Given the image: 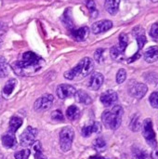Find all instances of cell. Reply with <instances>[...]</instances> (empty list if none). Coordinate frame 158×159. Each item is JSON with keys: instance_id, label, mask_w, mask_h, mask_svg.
<instances>
[{"instance_id": "1", "label": "cell", "mask_w": 158, "mask_h": 159, "mask_svg": "<svg viewBox=\"0 0 158 159\" xmlns=\"http://www.w3.org/2000/svg\"><path fill=\"white\" fill-rule=\"evenodd\" d=\"M43 60L32 51L23 53L20 61H17L11 64L14 73L20 76L32 75L38 72L42 67Z\"/></svg>"}, {"instance_id": "2", "label": "cell", "mask_w": 158, "mask_h": 159, "mask_svg": "<svg viewBox=\"0 0 158 159\" xmlns=\"http://www.w3.org/2000/svg\"><path fill=\"white\" fill-rule=\"evenodd\" d=\"M94 69L93 61L88 58H83L74 68L69 70L64 74V77L69 80H74L76 78H83L88 75Z\"/></svg>"}, {"instance_id": "3", "label": "cell", "mask_w": 158, "mask_h": 159, "mask_svg": "<svg viewBox=\"0 0 158 159\" xmlns=\"http://www.w3.org/2000/svg\"><path fill=\"white\" fill-rule=\"evenodd\" d=\"M124 110L120 105L114 106L111 110H106L102 115V120L103 125L110 129H117L122 122V116Z\"/></svg>"}, {"instance_id": "4", "label": "cell", "mask_w": 158, "mask_h": 159, "mask_svg": "<svg viewBox=\"0 0 158 159\" xmlns=\"http://www.w3.org/2000/svg\"><path fill=\"white\" fill-rule=\"evenodd\" d=\"M74 132L70 127L63 128L60 132V146L63 152H67L71 149L74 141Z\"/></svg>"}, {"instance_id": "5", "label": "cell", "mask_w": 158, "mask_h": 159, "mask_svg": "<svg viewBox=\"0 0 158 159\" xmlns=\"http://www.w3.org/2000/svg\"><path fill=\"white\" fill-rule=\"evenodd\" d=\"M142 134L146 142L151 145L152 147H156L157 143H156V133L153 129V123L150 118H147L143 121L142 124Z\"/></svg>"}, {"instance_id": "6", "label": "cell", "mask_w": 158, "mask_h": 159, "mask_svg": "<svg viewBox=\"0 0 158 159\" xmlns=\"http://www.w3.org/2000/svg\"><path fill=\"white\" fill-rule=\"evenodd\" d=\"M37 135V129L33 127H28L20 136V143L21 146L28 147L35 142V138Z\"/></svg>"}, {"instance_id": "7", "label": "cell", "mask_w": 158, "mask_h": 159, "mask_svg": "<svg viewBox=\"0 0 158 159\" xmlns=\"http://www.w3.org/2000/svg\"><path fill=\"white\" fill-rule=\"evenodd\" d=\"M148 88L146 85L142 83H139L136 81H132L129 85V93L130 96L136 99H142L147 93Z\"/></svg>"}, {"instance_id": "8", "label": "cell", "mask_w": 158, "mask_h": 159, "mask_svg": "<svg viewBox=\"0 0 158 159\" xmlns=\"http://www.w3.org/2000/svg\"><path fill=\"white\" fill-rule=\"evenodd\" d=\"M53 102H54V97L51 94H46L35 101L34 104V108L35 111L38 112L47 111L51 107Z\"/></svg>"}, {"instance_id": "9", "label": "cell", "mask_w": 158, "mask_h": 159, "mask_svg": "<svg viewBox=\"0 0 158 159\" xmlns=\"http://www.w3.org/2000/svg\"><path fill=\"white\" fill-rule=\"evenodd\" d=\"M75 92H76L75 88L68 84H61L57 87V89H56V93L58 97L62 100L74 96Z\"/></svg>"}, {"instance_id": "10", "label": "cell", "mask_w": 158, "mask_h": 159, "mask_svg": "<svg viewBox=\"0 0 158 159\" xmlns=\"http://www.w3.org/2000/svg\"><path fill=\"white\" fill-rule=\"evenodd\" d=\"M112 27H113V22L111 20H99L97 22H94L92 24V26H91V31H92L93 34H98L107 32Z\"/></svg>"}, {"instance_id": "11", "label": "cell", "mask_w": 158, "mask_h": 159, "mask_svg": "<svg viewBox=\"0 0 158 159\" xmlns=\"http://www.w3.org/2000/svg\"><path fill=\"white\" fill-rule=\"evenodd\" d=\"M101 102L104 106H111L118 100L117 93L114 90H107L101 95Z\"/></svg>"}, {"instance_id": "12", "label": "cell", "mask_w": 158, "mask_h": 159, "mask_svg": "<svg viewBox=\"0 0 158 159\" xmlns=\"http://www.w3.org/2000/svg\"><path fill=\"white\" fill-rule=\"evenodd\" d=\"M103 80H104V77L102 75V74L101 73H93L90 76V79H89V83H88V87L92 89V90H98L102 83H103Z\"/></svg>"}, {"instance_id": "13", "label": "cell", "mask_w": 158, "mask_h": 159, "mask_svg": "<svg viewBox=\"0 0 158 159\" xmlns=\"http://www.w3.org/2000/svg\"><path fill=\"white\" fill-rule=\"evenodd\" d=\"M102 128L99 122H93L90 125H86L85 127H83L81 133L84 137H89L90 135H92L93 133H99L101 131Z\"/></svg>"}, {"instance_id": "14", "label": "cell", "mask_w": 158, "mask_h": 159, "mask_svg": "<svg viewBox=\"0 0 158 159\" xmlns=\"http://www.w3.org/2000/svg\"><path fill=\"white\" fill-rule=\"evenodd\" d=\"M71 33H72L73 37L76 41L80 42V41H84L88 37V33H89V29H88V27L84 26V27L78 28V29H72Z\"/></svg>"}, {"instance_id": "15", "label": "cell", "mask_w": 158, "mask_h": 159, "mask_svg": "<svg viewBox=\"0 0 158 159\" xmlns=\"http://www.w3.org/2000/svg\"><path fill=\"white\" fill-rule=\"evenodd\" d=\"M2 144L3 146H5L6 148H13L16 146L17 141H16V137H15V133L7 131V133H5L2 138Z\"/></svg>"}, {"instance_id": "16", "label": "cell", "mask_w": 158, "mask_h": 159, "mask_svg": "<svg viewBox=\"0 0 158 159\" xmlns=\"http://www.w3.org/2000/svg\"><path fill=\"white\" fill-rule=\"evenodd\" d=\"M144 59L149 63L156 61L158 60V47L154 46L147 48V50L144 53Z\"/></svg>"}, {"instance_id": "17", "label": "cell", "mask_w": 158, "mask_h": 159, "mask_svg": "<svg viewBox=\"0 0 158 159\" xmlns=\"http://www.w3.org/2000/svg\"><path fill=\"white\" fill-rule=\"evenodd\" d=\"M74 97H75V100L77 102L85 104V105H88L92 102L90 96L84 90H76Z\"/></svg>"}, {"instance_id": "18", "label": "cell", "mask_w": 158, "mask_h": 159, "mask_svg": "<svg viewBox=\"0 0 158 159\" xmlns=\"http://www.w3.org/2000/svg\"><path fill=\"white\" fill-rule=\"evenodd\" d=\"M119 3L120 0H105V9L111 15H115L119 8Z\"/></svg>"}, {"instance_id": "19", "label": "cell", "mask_w": 158, "mask_h": 159, "mask_svg": "<svg viewBox=\"0 0 158 159\" xmlns=\"http://www.w3.org/2000/svg\"><path fill=\"white\" fill-rule=\"evenodd\" d=\"M66 116L68 117V119L74 121L79 118L80 116V110L78 109L77 106L75 105H71L67 108L66 110Z\"/></svg>"}, {"instance_id": "20", "label": "cell", "mask_w": 158, "mask_h": 159, "mask_svg": "<svg viewBox=\"0 0 158 159\" xmlns=\"http://www.w3.org/2000/svg\"><path fill=\"white\" fill-rule=\"evenodd\" d=\"M22 125V119L19 116H12L9 120V130L10 132L15 133L20 127Z\"/></svg>"}, {"instance_id": "21", "label": "cell", "mask_w": 158, "mask_h": 159, "mask_svg": "<svg viewBox=\"0 0 158 159\" xmlns=\"http://www.w3.org/2000/svg\"><path fill=\"white\" fill-rule=\"evenodd\" d=\"M16 83H17V81L14 78L9 79L7 82V84L5 85V87L3 89V95H4V97L7 98V97H8L12 93V91H13V89H14V88L16 86Z\"/></svg>"}, {"instance_id": "22", "label": "cell", "mask_w": 158, "mask_h": 159, "mask_svg": "<svg viewBox=\"0 0 158 159\" xmlns=\"http://www.w3.org/2000/svg\"><path fill=\"white\" fill-rule=\"evenodd\" d=\"M9 73V66L6 61V59L0 56V77L4 78L7 77Z\"/></svg>"}, {"instance_id": "23", "label": "cell", "mask_w": 158, "mask_h": 159, "mask_svg": "<svg viewBox=\"0 0 158 159\" xmlns=\"http://www.w3.org/2000/svg\"><path fill=\"white\" fill-rule=\"evenodd\" d=\"M33 149H34V159H47L45 157V155L43 154L42 151V146L40 142H34L33 144Z\"/></svg>"}, {"instance_id": "24", "label": "cell", "mask_w": 158, "mask_h": 159, "mask_svg": "<svg viewBox=\"0 0 158 159\" xmlns=\"http://www.w3.org/2000/svg\"><path fill=\"white\" fill-rule=\"evenodd\" d=\"M128 44H129V37H128V35L126 34H124V33L121 34L119 35V46L117 48H119V50L121 52H124L126 48H127V46H128Z\"/></svg>"}, {"instance_id": "25", "label": "cell", "mask_w": 158, "mask_h": 159, "mask_svg": "<svg viewBox=\"0 0 158 159\" xmlns=\"http://www.w3.org/2000/svg\"><path fill=\"white\" fill-rule=\"evenodd\" d=\"M132 156H133V159H146L147 158V153L141 149V148H137L134 147L132 150Z\"/></svg>"}, {"instance_id": "26", "label": "cell", "mask_w": 158, "mask_h": 159, "mask_svg": "<svg viewBox=\"0 0 158 159\" xmlns=\"http://www.w3.org/2000/svg\"><path fill=\"white\" fill-rule=\"evenodd\" d=\"M93 147L95 148V150L97 151H103L106 147V143L102 138H97L94 142H93Z\"/></svg>"}, {"instance_id": "27", "label": "cell", "mask_w": 158, "mask_h": 159, "mask_svg": "<svg viewBox=\"0 0 158 159\" xmlns=\"http://www.w3.org/2000/svg\"><path fill=\"white\" fill-rule=\"evenodd\" d=\"M86 6L90 11V14L93 18H95L98 15V10L96 7V3L93 0H87L86 1Z\"/></svg>"}, {"instance_id": "28", "label": "cell", "mask_w": 158, "mask_h": 159, "mask_svg": "<svg viewBox=\"0 0 158 159\" xmlns=\"http://www.w3.org/2000/svg\"><path fill=\"white\" fill-rule=\"evenodd\" d=\"M31 151L29 149H23L21 151H19L15 153L14 157L16 159H28L30 157Z\"/></svg>"}, {"instance_id": "29", "label": "cell", "mask_w": 158, "mask_h": 159, "mask_svg": "<svg viewBox=\"0 0 158 159\" xmlns=\"http://www.w3.org/2000/svg\"><path fill=\"white\" fill-rule=\"evenodd\" d=\"M141 128V123H140V118L138 116H135L131 122H130V129L133 130V131H138Z\"/></svg>"}, {"instance_id": "30", "label": "cell", "mask_w": 158, "mask_h": 159, "mask_svg": "<svg viewBox=\"0 0 158 159\" xmlns=\"http://www.w3.org/2000/svg\"><path fill=\"white\" fill-rule=\"evenodd\" d=\"M127 78V72L125 69H120L116 74V82L118 84H122Z\"/></svg>"}, {"instance_id": "31", "label": "cell", "mask_w": 158, "mask_h": 159, "mask_svg": "<svg viewBox=\"0 0 158 159\" xmlns=\"http://www.w3.org/2000/svg\"><path fill=\"white\" fill-rule=\"evenodd\" d=\"M51 118L55 121H58V122H61V121H63L64 117H63V115L61 113V110H55L52 112L51 114Z\"/></svg>"}, {"instance_id": "32", "label": "cell", "mask_w": 158, "mask_h": 159, "mask_svg": "<svg viewBox=\"0 0 158 159\" xmlns=\"http://www.w3.org/2000/svg\"><path fill=\"white\" fill-rule=\"evenodd\" d=\"M150 35L154 40L158 41V22H156L152 25L150 30Z\"/></svg>"}, {"instance_id": "33", "label": "cell", "mask_w": 158, "mask_h": 159, "mask_svg": "<svg viewBox=\"0 0 158 159\" xmlns=\"http://www.w3.org/2000/svg\"><path fill=\"white\" fill-rule=\"evenodd\" d=\"M110 53H111V57H112L114 60L119 59V57H121V55L123 54V52H121L117 47H113V48H111V50H110Z\"/></svg>"}, {"instance_id": "34", "label": "cell", "mask_w": 158, "mask_h": 159, "mask_svg": "<svg viewBox=\"0 0 158 159\" xmlns=\"http://www.w3.org/2000/svg\"><path fill=\"white\" fill-rule=\"evenodd\" d=\"M150 103L154 108H158V91L153 92L150 96Z\"/></svg>"}, {"instance_id": "35", "label": "cell", "mask_w": 158, "mask_h": 159, "mask_svg": "<svg viewBox=\"0 0 158 159\" xmlns=\"http://www.w3.org/2000/svg\"><path fill=\"white\" fill-rule=\"evenodd\" d=\"M137 42H138V47H139V49H142L144 45L146 44L147 42V39H146V36L144 34H139L137 36Z\"/></svg>"}, {"instance_id": "36", "label": "cell", "mask_w": 158, "mask_h": 159, "mask_svg": "<svg viewBox=\"0 0 158 159\" xmlns=\"http://www.w3.org/2000/svg\"><path fill=\"white\" fill-rule=\"evenodd\" d=\"M103 52H104V49L103 48H98L96 51H95V54H94V58L96 60L97 62H102V61L103 60Z\"/></svg>"}, {"instance_id": "37", "label": "cell", "mask_w": 158, "mask_h": 159, "mask_svg": "<svg viewBox=\"0 0 158 159\" xmlns=\"http://www.w3.org/2000/svg\"><path fill=\"white\" fill-rule=\"evenodd\" d=\"M62 20H63V22H64L69 28H72V27H73V21H72V20H71V17H70V15H67V12H66V11H65V13H64V16H63Z\"/></svg>"}, {"instance_id": "38", "label": "cell", "mask_w": 158, "mask_h": 159, "mask_svg": "<svg viewBox=\"0 0 158 159\" xmlns=\"http://www.w3.org/2000/svg\"><path fill=\"white\" fill-rule=\"evenodd\" d=\"M141 57V54H140V52H137L133 57H131V58H129V61H128V62L129 63H130V62H133V61H135L136 60H138L139 58Z\"/></svg>"}, {"instance_id": "39", "label": "cell", "mask_w": 158, "mask_h": 159, "mask_svg": "<svg viewBox=\"0 0 158 159\" xmlns=\"http://www.w3.org/2000/svg\"><path fill=\"white\" fill-rule=\"evenodd\" d=\"M151 157L152 159H158V149L153 150V152L151 153Z\"/></svg>"}, {"instance_id": "40", "label": "cell", "mask_w": 158, "mask_h": 159, "mask_svg": "<svg viewBox=\"0 0 158 159\" xmlns=\"http://www.w3.org/2000/svg\"><path fill=\"white\" fill-rule=\"evenodd\" d=\"M89 159H106V158L102 157H99V156H93V157H90Z\"/></svg>"}, {"instance_id": "41", "label": "cell", "mask_w": 158, "mask_h": 159, "mask_svg": "<svg viewBox=\"0 0 158 159\" xmlns=\"http://www.w3.org/2000/svg\"><path fill=\"white\" fill-rule=\"evenodd\" d=\"M0 159H4V157H3V156H2L1 154H0Z\"/></svg>"}, {"instance_id": "42", "label": "cell", "mask_w": 158, "mask_h": 159, "mask_svg": "<svg viewBox=\"0 0 158 159\" xmlns=\"http://www.w3.org/2000/svg\"><path fill=\"white\" fill-rule=\"evenodd\" d=\"M1 45H2V40L0 39V48H1Z\"/></svg>"}]
</instances>
